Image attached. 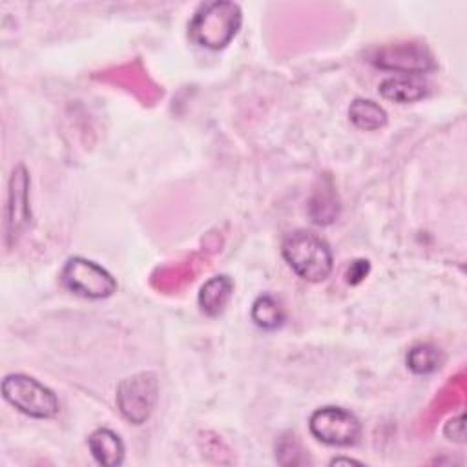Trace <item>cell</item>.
<instances>
[{
  "label": "cell",
  "mask_w": 467,
  "mask_h": 467,
  "mask_svg": "<svg viewBox=\"0 0 467 467\" xmlns=\"http://www.w3.org/2000/svg\"><path fill=\"white\" fill-rule=\"evenodd\" d=\"M243 22L239 4L230 0L204 2L193 13L188 33L190 38L206 49H223L237 35Z\"/></svg>",
  "instance_id": "1"
},
{
  "label": "cell",
  "mask_w": 467,
  "mask_h": 467,
  "mask_svg": "<svg viewBox=\"0 0 467 467\" xmlns=\"http://www.w3.org/2000/svg\"><path fill=\"white\" fill-rule=\"evenodd\" d=\"M281 252L288 266L308 283L325 281L332 272L334 259L328 243L310 230H294L286 234Z\"/></svg>",
  "instance_id": "2"
},
{
  "label": "cell",
  "mask_w": 467,
  "mask_h": 467,
  "mask_svg": "<svg viewBox=\"0 0 467 467\" xmlns=\"http://www.w3.org/2000/svg\"><path fill=\"white\" fill-rule=\"evenodd\" d=\"M2 396L16 410L31 418L49 420L60 410L55 392L27 374H7L2 381Z\"/></svg>",
  "instance_id": "3"
},
{
  "label": "cell",
  "mask_w": 467,
  "mask_h": 467,
  "mask_svg": "<svg viewBox=\"0 0 467 467\" xmlns=\"http://www.w3.org/2000/svg\"><path fill=\"white\" fill-rule=\"evenodd\" d=\"M60 279L69 292L86 299H104L117 290V281L106 268L80 255L64 263Z\"/></svg>",
  "instance_id": "4"
},
{
  "label": "cell",
  "mask_w": 467,
  "mask_h": 467,
  "mask_svg": "<svg viewBox=\"0 0 467 467\" xmlns=\"http://www.w3.org/2000/svg\"><path fill=\"white\" fill-rule=\"evenodd\" d=\"M159 398V383L151 372H137L124 378L117 387V407L120 414L135 423L142 425L153 412Z\"/></svg>",
  "instance_id": "5"
},
{
  "label": "cell",
  "mask_w": 467,
  "mask_h": 467,
  "mask_svg": "<svg viewBox=\"0 0 467 467\" xmlns=\"http://www.w3.org/2000/svg\"><path fill=\"white\" fill-rule=\"evenodd\" d=\"M308 429L316 440L334 447L354 445L361 436V423L356 414L336 405L316 409L308 420Z\"/></svg>",
  "instance_id": "6"
},
{
  "label": "cell",
  "mask_w": 467,
  "mask_h": 467,
  "mask_svg": "<svg viewBox=\"0 0 467 467\" xmlns=\"http://www.w3.org/2000/svg\"><path fill=\"white\" fill-rule=\"evenodd\" d=\"M378 67L398 75H421L434 67V58L427 46L420 42H392L378 47L370 58Z\"/></svg>",
  "instance_id": "7"
},
{
  "label": "cell",
  "mask_w": 467,
  "mask_h": 467,
  "mask_svg": "<svg viewBox=\"0 0 467 467\" xmlns=\"http://www.w3.org/2000/svg\"><path fill=\"white\" fill-rule=\"evenodd\" d=\"M29 221V175L27 170L18 164L9 179L7 206H5V235L9 243L16 241L20 232Z\"/></svg>",
  "instance_id": "8"
},
{
  "label": "cell",
  "mask_w": 467,
  "mask_h": 467,
  "mask_svg": "<svg viewBox=\"0 0 467 467\" xmlns=\"http://www.w3.org/2000/svg\"><path fill=\"white\" fill-rule=\"evenodd\" d=\"M379 95L398 104H409L427 95V84L418 75H394L379 84Z\"/></svg>",
  "instance_id": "9"
},
{
  "label": "cell",
  "mask_w": 467,
  "mask_h": 467,
  "mask_svg": "<svg viewBox=\"0 0 467 467\" xmlns=\"http://www.w3.org/2000/svg\"><path fill=\"white\" fill-rule=\"evenodd\" d=\"M88 447L93 458L106 467H117L124 462V443L111 429H97L88 438Z\"/></svg>",
  "instance_id": "10"
},
{
  "label": "cell",
  "mask_w": 467,
  "mask_h": 467,
  "mask_svg": "<svg viewBox=\"0 0 467 467\" xmlns=\"http://www.w3.org/2000/svg\"><path fill=\"white\" fill-rule=\"evenodd\" d=\"M232 292H234V281L228 275L210 277L199 290L197 301L201 310L210 317L219 316L226 308L232 297Z\"/></svg>",
  "instance_id": "11"
},
{
  "label": "cell",
  "mask_w": 467,
  "mask_h": 467,
  "mask_svg": "<svg viewBox=\"0 0 467 467\" xmlns=\"http://www.w3.org/2000/svg\"><path fill=\"white\" fill-rule=\"evenodd\" d=\"M348 117L356 128L365 131H374L387 124V111L370 99H354L348 106Z\"/></svg>",
  "instance_id": "12"
},
{
  "label": "cell",
  "mask_w": 467,
  "mask_h": 467,
  "mask_svg": "<svg viewBox=\"0 0 467 467\" xmlns=\"http://www.w3.org/2000/svg\"><path fill=\"white\" fill-rule=\"evenodd\" d=\"M250 316L259 328L275 330L285 321V308L279 299L270 294H263L254 301Z\"/></svg>",
  "instance_id": "13"
},
{
  "label": "cell",
  "mask_w": 467,
  "mask_h": 467,
  "mask_svg": "<svg viewBox=\"0 0 467 467\" xmlns=\"http://www.w3.org/2000/svg\"><path fill=\"white\" fill-rule=\"evenodd\" d=\"M407 365L414 374H431L441 365V354L436 347L421 343L409 350Z\"/></svg>",
  "instance_id": "14"
},
{
  "label": "cell",
  "mask_w": 467,
  "mask_h": 467,
  "mask_svg": "<svg viewBox=\"0 0 467 467\" xmlns=\"http://www.w3.org/2000/svg\"><path fill=\"white\" fill-rule=\"evenodd\" d=\"M368 270H370V265H368L367 259H356V261H352L350 266L347 268V274H345L347 283H350V285L361 283V281L367 277Z\"/></svg>",
  "instance_id": "15"
},
{
  "label": "cell",
  "mask_w": 467,
  "mask_h": 467,
  "mask_svg": "<svg viewBox=\"0 0 467 467\" xmlns=\"http://www.w3.org/2000/svg\"><path fill=\"white\" fill-rule=\"evenodd\" d=\"M445 436L449 440H454V441H460V443L463 441V438H465V432H463V414H458V416H454L452 420L447 421Z\"/></svg>",
  "instance_id": "16"
},
{
  "label": "cell",
  "mask_w": 467,
  "mask_h": 467,
  "mask_svg": "<svg viewBox=\"0 0 467 467\" xmlns=\"http://www.w3.org/2000/svg\"><path fill=\"white\" fill-rule=\"evenodd\" d=\"M339 463H359V462H356V460H352V458H334V460L330 462V465H339Z\"/></svg>",
  "instance_id": "17"
}]
</instances>
